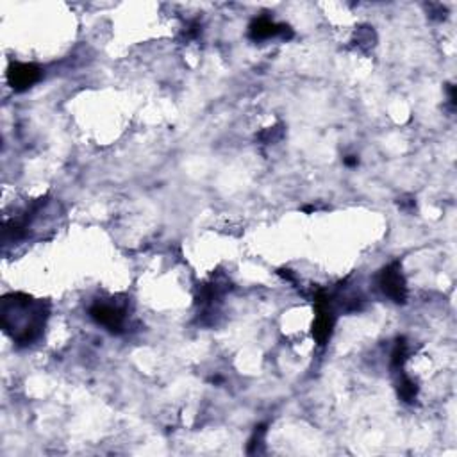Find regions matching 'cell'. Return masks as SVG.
Here are the masks:
<instances>
[{"instance_id":"obj_1","label":"cell","mask_w":457,"mask_h":457,"mask_svg":"<svg viewBox=\"0 0 457 457\" xmlns=\"http://www.w3.org/2000/svg\"><path fill=\"white\" fill-rule=\"evenodd\" d=\"M381 286H383L384 293L387 297H392L395 302H404L405 300V282L398 270V264H392L390 268L384 270L383 277H381Z\"/></svg>"},{"instance_id":"obj_2","label":"cell","mask_w":457,"mask_h":457,"mask_svg":"<svg viewBox=\"0 0 457 457\" xmlns=\"http://www.w3.org/2000/svg\"><path fill=\"white\" fill-rule=\"evenodd\" d=\"M40 79V68L34 65H13L9 72V83L18 92H23Z\"/></svg>"},{"instance_id":"obj_3","label":"cell","mask_w":457,"mask_h":457,"mask_svg":"<svg viewBox=\"0 0 457 457\" xmlns=\"http://www.w3.org/2000/svg\"><path fill=\"white\" fill-rule=\"evenodd\" d=\"M92 318L97 320L100 326L107 327L109 330H120L123 323V315L118 309L109 308V306H95L92 309Z\"/></svg>"},{"instance_id":"obj_4","label":"cell","mask_w":457,"mask_h":457,"mask_svg":"<svg viewBox=\"0 0 457 457\" xmlns=\"http://www.w3.org/2000/svg\"><path fill=\"white\" fill-rule=\"evenodd\" d=\"M284 27L273 23L268 18H259L255 20L251 25V36L254 40H264V38H272V36H277L279 32H282Z\"/></svg>"},{"instance_id":"obj_5","label":"cell","mask_w":457,"mask_h":457,"mask_svg":"<svg viewBox=\"0 0 457 457\" xmlns=\"http://www.w3.org/2000/svg\"><path fill=\"white\" fill-rule=\"evenodd\" d=\"M400 396H402L405 402H411V400L416 396V386H414L411 381L404 379V381L400 383Z\"/></svg>"}]
</instances>
